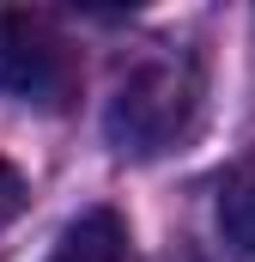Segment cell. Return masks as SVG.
<instances>
[{"label": "cell", "mask_w": 255, "mask_h": 262, "mask_svg": "<svg viewBox=\"0 0 255 262\" xmlns=\"http://www.w3.org/2000/svg\"><path fill=\"white\" fill-rule=\"evenodd\" d=\"M200 98H207V79H200L194 55H183V49L146 55L140 67H128L116 79V98L104 110V134L128 159H158L200 122Z\"/></svg>", "instance_id": "6da1fadb"}, {"label": "cell", "mask_w": 255, "mask_h": 262, "mask_svg": "<svg viewBox=\"0 0 255 262\" xmlns=\"http://www.w3.org/2000/svg\"><path fill=\"white\" fill-rule=\"evenodd\" d=\"M43 262H134V238H128V220L116 207H91L55 238V250Z\"/></svg>", "instance_id": "3957f363"}, {"label": "cell", "mask_w": 255, "mask_h": 262, "mask_svg": "<svg viewBox=\"0 0 255 262\" xmlns=\"http://www.w3.org/2000/svg\"><path fill=\"white\" fill-rule=\"evenodd\" d=\"M219 238L237 262H255V165L219 177Z\"/></svg>", "instance_id": "277c9868"}, {"label": "cell", "mask_w": 255, "mask_h": 262, "mask_svg": "<svg viewBox=\"0 0 255 262\" xmlns=\"http://www.w3.org/2000/svg\"><path fill=\"white\" fill-rule=\"evenodd\" d=\"M73 73H79L73 67V49H67V37L43 12L0 6V92L6 98L55 110L73 92Z\"/></svg>", "instance_id": "7a4b0ae2"}, {"label": "cell", "mask_w": 255, "mask_h": 262, "mask_svg": "<svg viewBox=\"0 0 255 262\" xmlns=\"http://www.w3.org/2000/svg\"><path fill=\"white\" fill-rule=\"evenodd\" d=\"M24 195H31V189H24L18 165H6V159H0V232H6V226L24 213Z\"/></svg>", "instance_id": "5b68a950"}]
</instances>
